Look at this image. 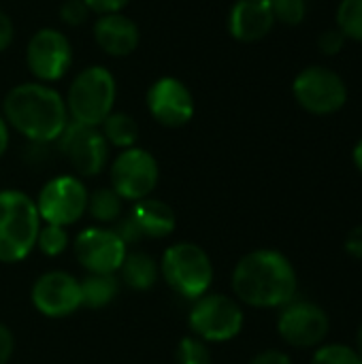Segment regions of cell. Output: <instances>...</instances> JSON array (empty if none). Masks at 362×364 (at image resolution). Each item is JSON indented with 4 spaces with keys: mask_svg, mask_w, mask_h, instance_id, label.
<instances>
[{
    "mask_svg": "<svg viewBox=\"0 0 362 364\" xmlns=\"http://www.w3.org/2000/svg\"><path fill=\"white\" fill-rule=\"evenodd\" d=\"M230 286L241 305L254 309H282L297 299L299 275L286 254L260 247L239 258L233 269Z\"/></svg>",
    "mask_w": 362,
    "mask_h": 364,
    "instance_id": "obj_1",
    "label": "cell"
},
{
    "mask_svg": "<svg viewBox=\"0 0 362 364\" xmlns=\"http://www.w3.org/2000/svg\"><path fill=\"white\" fill-rule=\"evenodd\" d=\"M2 117L34 145L53 143L70 122L64 98L47 83H19L2 100Z\"/></svg>",
    "mask_w": 362,
    "mask_h": 364,
    "instance_id": "obj_2",
    "label": "cell"
},
{
    "mask_svg": "<svg viewBox=\"0 0 362 364\" xmlns=\"http://www.w3.org/2000/svg\"><path fill=\"white\" fill-rule=\"evenodd\" d=\"M41 224L32 196L21 190H0V262L26 260L36 247Z\"/></svg>",
    "mask_w": 362,
    "mask_h": 364,
    "instance_id": "obj_3",
    "label": "cell"
},
{
    "mask_svg": "<svg viewBox=\"0 0 362 364\" xmlns=\"http://www.w3.org/2000/svg\"><path fill=\"white\" fill-rule=\"evenodd\" d=\"M158 264L160 277L181 299L196 301L207 294L213 284V262L196 243L179 241L169 245Z\"/></svg>",
    "mask_w": 362,
    "mask_h": 364,
    "instance_id": "obj_4",
    "label": "cell"
},
{
    "mask_svg": "<svg viewBox=\"0 0 362 364\" xmlns=\"http://www.w3.org/2000/svg\"><path fill=\"white\" fill-rule=\"evenodd\" d=\"M115 96L117 85L111 70L105 66H87L73 79L64 102L70 122L100 126L113 111Z\"/></svg>",
    "mask_w": 362,
    "mask_h": 364,
    "instance_id": "obj_5",
    "label": "cell"
},
{
    "mask_svg": "<svg viewBox=\"0 0 362 364\" xmlns=\"http://www.w3.org/2000/svg\"><path fill=\"white\" fill-rule=\"evenodd\" d=\"M188 324L194 337L205 343H226L241 335L245 324V314L235 296L207 292L192 301Z\"/></svg>",
    "mask_w": 362,
    "mask_h": 364,
    "instance_id": "obj_6",
    "label": "cell"
},
{
    "mask_svg": "<svg viewBox=\"0 0 362 364\" xmlns=\"http://www.w3.org/2000/svg\"><path fill=\"white\" fill-rule=\"evenodd\" d=\"M292 96L312 115H333L348 102V85L333 68L312 64L294 77Z\"/></svg>",
    "mask_w": 362,
    "mask_h": 364,
    "instance_id": "obj_7",
    "label": "cell"
},
{
    "mask_svg": "<svg viewBox=\"0 0 362 364\" xmlns=\"http://www.w3.org/2000/svg\"><path fill=\"white\" fill-rule=\"evenodd\" d=\"M87 198L90 192L81 177L58 175L41 188L34 203L43 224L68 228L87 213Z\"/></svg>",
    "mask_w": 362,
    "mask_h": 364,
    "instance_id": "obj_8",
    "label": "cell"
},
{
    "mask_svg": "<svg viewBox=\"0 0 362 364\" xmlns=\"http://www.w3.org/2000/svg\"><path fill=\"white\" fill-rule=\"evenodd\" d=\"M331 331L326 309L307 299H292L277 314V335L297 350L320 348Z\"/></svg>",
    "mask_w": 362,
    "mask_h": 364,
    "instance_id": "obj_9",
    "label": "cell"
},
{
    "mask_svg": "<svg viewBox=\"0 0 362 364\" xmlns=\"http://www.w3.org/2000/svg\"><path fill=\"white\" fill-rule=\"evenodd\" d=\"M109 177L111 188L119 194L122 200L139 203L143 198H149L158 186V160L147 149H141L137 145L130 149H122L111 164Z\"/></svg>",
    "mask_w": 362,
    "mask_h": 364,
    "instance_id": "obj_10",
    "label": "cell"
},
{
    "mask_svg": "<svg viewBox=\"0 0 362 364\" xmlns=\"http://www.w3.org/2000/svg\"><path fill=\"white\" fill-rule=\"evenodd\" d=\"M58 147L75 168L77 177L100 175L109 160V143L98 126L68 122L58 139Z\"/></svg>",
    "mask_w": 362,
    "mask_h": 364,
    "instance_id": "obj_11",
    "label": "cell"
},
{
    "mask_svg": "<svg viewBox=\"0 0 362 364\" xmlns=\"http://www.w3.org/2000/svg\"><path fill=\"white\" fill-rule=\"evenodd\" d=\"M73 254L85 273H117L128 245L109 226H87L73 241Z\"/></svg>",
    "mask_w": 362,
    "mask_h": 364,
    "instance_id": "obj_12",
    "label": "cell"
},
{
    "mask_svg": "<svg viewBox=\"0 0 362 364\" xmlns=\"http://www.w3.org/2000/svg\"><path fill=\"white\" fill-rule=\"evenodd\" d=\"M28 70L41 81L51 83L62 79L73 64V47L64 32L43 28L28 41L26 47Z\"/></svg>",
    "mask_w": 362,
    "mask_h": 364,
    "instance_id": "obj_13",
    "label": "cell"
},
{
    "mask_svg": "<svg viewBox=\"0 0 362 364\" xmlns=\"http://www.w3.org/2000/svg\"><path fill=\"white\" fill-rule=\"evenodd\" d=\"M30 301L34 309L45 318H68L81 309L79 279L66 271H47L32 284Z\"/></svg>",
    "mask_w": 362,
    "mask_h": 364,
    "instance_id": "obj_14",
    "label": "cell"
},
{
    "mask_svg": "<svg viewBox=\"0 0 362 364\" xmlns=\"http://www.w3.org/2000/svg\"><path fill=\"white\" fill-rule=\"evenodd\" d=\"M147 109L164 128H181L194 117V96L175 77H160L147 90Z\"/></svg>",
    "mask_w": 362,
    "mask_h": 364,
    "instance_id": "obj_15",
    "label": "cell"
},
{
    "mask_svg": "<svg viewBox=\"0 0 362 364\" xmlns=\"http://www.w3.org/2000/svg\"><path fill=\"white\" fill-rule=\"evenodd\" d=\"M275 26V15L267 0H237L228 15V32L239 43H256Z\"/></svg>",
    "mask_w": 362,
    "mask_h": 364,
    "instance_id": "obj_16",
    "label": "cell"
},
{
    "mask_svg": "<svg viewBox=\"0 0 362 364\" xmlns=\"http://www.w3.org/2000/svg\"><path fill=\"white\" fill-rule=\"evenodd\" d=\"M94 41L107 55L124 58L139 47L141 32L139 26L122 11L107 13V15H98L94 23Z\"/></svg>",
    "mask_w": 362,
    "mask_h": 364,
    "instance_id": "obj_17",
    "label": "cell"
},
{
    "mask_svg": "<svg viewBox=\"0 0 362 364\" xmlns=\"http://www.w3.org/2000/svg\"><path fill=\"white\" fill-rule=\"evenodd\" d=\"M128 215L137 224L141 239H166L169 235H173L177 224L173 207L151 196L134 203Z\"/></svg>",
    "mask_w": 362,
    "mask_h": 364,
    "instance_id": "obj_18",
    "label": "cell"
},
{
    "mask_svg": "<svg viewBox=\"0 0 362 364\" xmlns=\"http://www.w3.org/2000/svg\"><path fill=\"white\" fill-rule=\"evenodd\" d=\"M119 279L134 292H147L160 279V264L147 252H128L119 267Z\"/></svg>",
    "mask_w": 362,
    "mask_h": 364,
    "instance_id": "obj_19",
    "label": "cell"
},
{
    "mask_svg": "<svg viewBox=\"0 0 362 364\" xmlns=\"http://www.w3.org/2000/svg\"><path fill=\"white\" fill-rule=\"evenodd\" d=\"M81 288V307L102 309L109 307L119 294V277L117 273H85L79 279Z\"/></svg>",
    "mask_w": 362,
    "mask_h": 364,
    "instance_id": "obj_20",
    "label": "cell"
},
{
    "mask_svg": "<svg viewBox=\"0 0 362 364\" xmlns=\"http://www.w3.org/2000/svg\"><path fill=\"white\" fill-rule=\"evenodd\" d=\"M98 128L105 141L119 149H130L139 141V124L134 122L132 115L122 111H111Z\"/></svg>",
    "mask_w": 362,
    "mask_h": 364,
    "instance_id": "obj_21",
    "label": "cell"
},
{
    "mask_svg": "<svg viewBox=\"0 0 362 364\" xmlns=\"http://www.w3.org/2000/svg\"><path fill=\"white\" fill-rule=\"evenodd\" d=\"M87 213L100 224H115L124 215V200L119 194L109 186V188H98L90 194L87 198Z\"/></svg>",
    "mask_w": 362,
    "mask_h": 364,
    "instance_id": "obj_22",
    "label": "cell"
},
{
    "mask_svg": "<svg viewBox=\"0 0 362 364\" xmlns=\"http://www.w3.org/2000/svg\"><path fill=\"white\" fill-rule=\"evenodd\" d=\"M337 28L346 38L362 43V0H341L337 6Z\"/></svg>",
    "mask_w": 362,
    "mask_h": 364,
    "instance_id": "obj_23",
    "label": "cell"
},
{
    "mask_svg": "<svg viewBox=\"0 0 362 364\" xmlns=\"http://www.w3.org/2000/svg\"><path fill=\"white\" fill-rule=\"evenodd\" d=\"M70 243V235L64 226H55V224H41L38 237H36V247L41 254L55 258L60 254H64L68 250Z\"/></svg>",
    "mask_w": 362,
    "mask_h": 364,
    "instance_id": "obj_24",
    "label": "cell"
},
{
    "mask_svg": "<svg viewBox=\"0 0 362 364\" xmlns=\"http://www.w3.org/2000/svg\"><path fill=\"white\" fill-rule=\"evenodd\" d=\"M213 356L209 343L194 335H186L175 350V364H211Z\"/></svg>",
    "mask_w": 362,
    "mask_h": 364,
    "instance_id": "obj_25",
    "label": "cell"
},
{
    "mask_svg": "<svg viewBox=\"0 0 362 364\" xmlns=\"http://www.w3.org/2000/svg\"><path fill=\"white\" fill-rule=\"evenodd\" d=\"M312 364H362V358L352 346L322 343L320 348H316Z\"/></svg>",
    "mask_w": 362,
    "mask_h": 364,
    "instance_id": "obj_26",
    "label": "cell"
},
{
    "mask_svg": "<svg viewBox=\"0 0 362 364\" xmlns=\"http://www.w3.org/2000/svg\"><path fill=\"white\" fill-rule=\"evenodd\" d=\"M267 4L271 6L275 21L286 26H299L307 13V0H267Z\"/></svg>",
    "mask_w": 362,
    "mask_h": 364,
    "instance_id": "obj_27",
    "label": "cell"
},
{
    "mask_svg": "<svg viewBox=\"0 0 362 364\" xmlns=\"http://www.w3.org/2000/svg\"><path fill=\"white\" fill-rule=\"evenodd\" d=\"M90 15V9L83 0H64L60 6V19L66 26H81Z\"/></svg>",
    "mask_w": 362,
    "mask_h": 364,
    "instance_id": "obj_28",
    "label": "cell"
},
{
    "mask_svg": "<svg viewBox=\"0 0 362 364\" xmlns=\"http://www.w3.org/2000/svg\"><path fill=\"white\" fill-rule=\"evenodd\" d=\"M346 36L344 32L335 26V28H326L320 36H318V47L324 55H337L341 53V49L346 47Z\"/></svg>",
    "mask_w": 362,
    "mask_h": 364,
    "instance_id": "obj_29",
    "label": "cell"
},
{
    "mask_svg": "<svg viewBox=\"0 0 362 364\" xmlns=\"http://www.w3.org/2000/svg\"><path fill=\"white\" fill-rule=\"evenodd\" d=\"M90 9V13L107 15V13H119L130 0H83Z\"/></svg>",
    "mask_w": 362,
    "mask_h": 364,
    "instance_id": "obj_30",
    "label": "cell"
},
{
    "mask_svg": "<svg viewBox=\"0 0 362 364\" xmlns=\"http://www.w3.org/2000/svg\"><path fill=\"white\" fill-rule=\"evenodd\" d=\"M344 250H346V254H348L350 258L362 260V224L354 226V228L348 232V237H346V241H344Z\"/></svg>",
    "mask_w": 362,
    "mask_h": 364,
    "instance_id": "obj_31",
    "label": "cell"
},
{
    "mask_svg": "<svg viewBox=\"0 0 362 364\" xmlns=\"http://www.w3.org/2000/svg\"><path fill=\"white\" fill-rule=\"evenodd\" d=\"M15 352V337L9 326L0 322V364H9Z\"/></svg>",
    "mask_w": 362,
    "mask_h": 364,
    "instance_id": "obj_32",
    "label": "cell"
},
{
    "mask_svg": "<svg viewBox=\"0 0 362 364\" xmlns=\"http://www.w3.org/2000/svg\"><path fill=\"white\" fill-rule=\"evenodd\" d=\"M247 364H292V358L282 350H265L258 352Z\"/></svg>",
    "mask_w": 362,
    "mask_h": 364,
    "instance_id": "obj_33",
    "label": "cell"
},
{
    "mask_svg": "<svg viewBox=\"0 0 362 364\" xmlns=\"http://www.w3.org/2000/svg\"><path fill=\"white\" fill-rule=\"evenodd\" d=\"M13 36H15L13 21L4 11H0V51L9 49V45L13 43Z\"/></svg>",
    "mask_w": 362,
    "mask_h": 364,
    "instance_id": "obj_34",
    "label": "cell"
},
{
    "mask_svg": "<svg viewBox=\"0 0 362 364\" xmlns=\"http://www.w3.org/2000/svg\"><path fill=\"white\" fill-rule=\"evenodd\" d=\"M6 147H9V126H6V122H4V117L0 113V158L6 154Z\"/></svg>",
    "mask_w": 362,
    "mask_h": 364,
    "instance_id": "obj_35",
    "label": "cell"
},
{
    "mask_svg": "<svg viewBox=\"0 0 362 364\" xmlns=\"http://www.w3.org/2000/svg\"><path fill=\"white\" fill-rule=\"evenodd\" d=\"M352 160H354V166L358 168V173H362V139L352 149Z\"/></svg>",
    "mask_w": 362,
    "mask_h": 364,
    "instance_id": "obj_36",
    "label": "cell"
},
{
    "mask_svg": "<svg viewBox=\"0 0 362 364\" xmlns=\"http://www.w3.org/2000/svg\"><path fill=\"white\" fill-rule=\"evenodd\" d=\"M354 350L358 352V356L362 358V322L361 326H358V331H356V346H354Z\"/></svg>",
    "mask_w": 362,
    "mask_h": 364,
    "instance_id": "obj_37",
    "label": "cell"
}]
</instances>
